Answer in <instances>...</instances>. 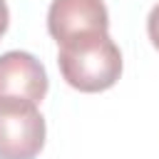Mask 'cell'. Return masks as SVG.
Returning a JSON list of instances; mask_svg holds the SVG:
<instances>
[{
	"label": "cell",
	"instance_id": "cell-3",
	"mask_svg": "<svg viewBox=\"0 0 159 159\" xmlns=\"http://www.w3.org/2000/svg\"><path fill=\"white\" fill-rule=\"evenodd\" d=\"M109 30L104 0H52L47 10V32L57 45L99 35Z\"/></svg>",
	"mask_w": 159,
	"mask_h": 159
},
{
	"label": "cell",
	"instance_id": "cell-6",
	"mask_svg": "<svg viewBox=\"0 0 159 159\" xmlns=\"http://www.w3.org/2000/svg\"><path fill=\"white\" fill-rule=\"evenodd\" d=\"M7 25H10V10H7V2L0 0V37L7 32Z\"/></svg>",
	"mask_w": 159,
	"mask_h": 159
},
{
	"label": "cell",
	"instance_id": "cell-2",
	"mask_svg": "<svg viewBox=\"0 0 159 159\" xmlns=\"http://www.w3.org/2000/svg\"><path fill=\"white\" fill-rule=\"evenodd\" d=\"M45 147V117L37 104L0 99V159H35Z\"/></svg>",
	"mask_w": 159,
	"mask_h": 159
},
{
	"label": "cell",
	"instance_id": "cell-1",
	"mask_svg": "<svg viewBox=\"0 0 159 159\" xmlns=\"http://www.w3.org/2000/svg\"><path fill=\"white\" fill-rule=\"evenodd\" d=\"M57 65L65 82L80 92H104L122 75V52L109 32L60 45Z\"/></svg>",
	"mask_w": 159,
	"mask_h": 159
},
{
	"label": "cell",
	"instance_id": "cell-4",
	"mask_svg": "<svg viewBox=\"0 0 159 159\" xmlns=\"http://www.w3.org/2000/svg\"><path fill=\"white\" fill-rule=\"evenodd\" d=\"M47 72L35 55L22 50L0 55V99L40 104L47 94Z\"/></svg>",
	"mask_w": 159,
	"mask_h": 159
},
{
	"label": "cell",
	"instance_id": "cell-5",
	"mask_svg": "<svg viewBox=\"0 0 159 159\" xmlns=\"http://www.w3.org/2000/svg\"><path fill=\"white\" fill-rule=\"evenodd\" d=\"M147 35H149L152 45L159 50V2L152 7V12H149V17H147Z\"/></svg>",
	"mask_w": 159,
	"mask_h": 159
}]
</instances>
